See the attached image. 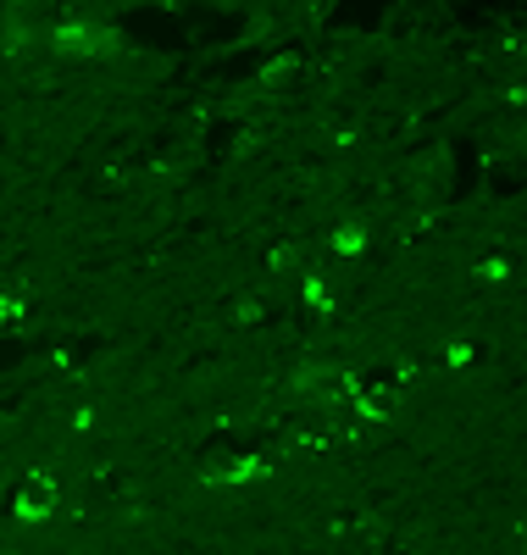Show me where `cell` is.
I'll return each mask as SVG.
<instances>
[{
	"label": "cell",
	"instance_id": "7a4b0ae2",
	"mask_svg": "<svg viewBox=\"0 0 527 555\" xmlns=\"http://www.w3.org/2000/svg\"><path fill=\"white\" fill-rule=\"evenodd\" d=\"M333 245H339V250H361L367 240H361V228H339V240H333Z\"/></svg>",
	"mask_w": 527,
	"mask_h": 555
},
{
	"label": "cell",
	"instance_id": "6da1fadb",
	"mask_svg": "<svg viewBox=\"0 0 527 555\" xmlns=\"http://www.w3.org/2000/svg\"><path fill=\"white\" fill-rule=\"evenodd\" d=\"M12 512H17L23 522H39V517H51V512H56V483L44 478V473L23 478V483H17V494H12Z\"/></svg>",
	"mask_w": 527,
	"mask_h": 555
}]
</instances>
